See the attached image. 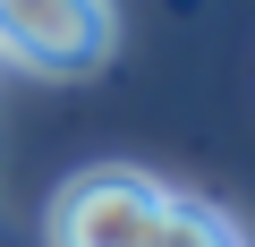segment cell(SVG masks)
Segmentation results:
<instances>
[{"mask_svg":"<svg viewBox=\"0 0 255 247\" xmlns=\"http://www.w3.org/2000/svg\"><path fill=\"white\" fill-rule=\"evenodd\" d=\"M179 196L153 179V171H77L60 196H51V247H162Z\"/></svg>","mask_w":255,"mask_h":247,"instance_id":"1","label":"cell"},{"mask_svg":"<svg viewBox=\"0 0 255 247\" xmlns=\"http://www.w3.org/2000/svg\"><path fill=\"white\" fill-rule=\"evenodd\" d=\"M111 0H0V60L34 77H85L111 60Z\"/></svg>","mask_w":255,"mask_h":247,"instance_id":"2","label":"cell"},{"mask_svg":"<svg viewBox=\"0 0 255 247\" xmlns=\"http://www.w3.org/2000/svg\"><path fill=\"white\" fill-rule=\"evenodd\" d=\"M230 247H238V239H230Z\"/></svg>","mask_w":255,"mask_h":247,"instance_id":"3","label":"cell"}]
</instances>
